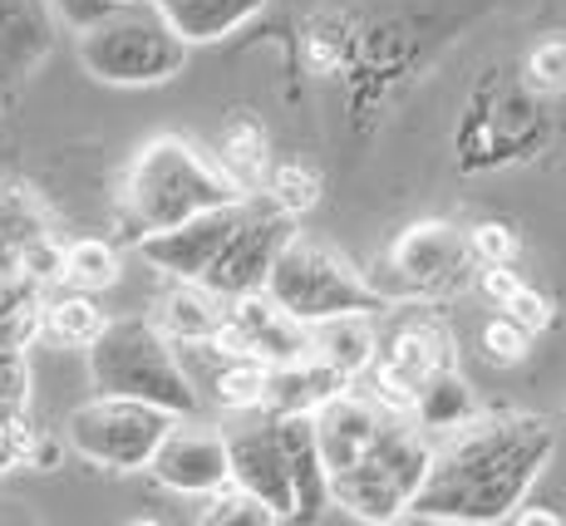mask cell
Masks as SVG:
<instances>
[{
    "instance_id": "obj_1",
    "label": "cell",
    "mask_w": 566,
    "mask_h": 526,
    "mask_svg": "<svg viewBox=\"0 0 566 526\" xmlns=\"http://www.w3.org/2000/svg\"><path fill=\"white\" fill-rule=\"evenodd\" d=\"M557 433L537 413L468 419L433 438L429 473L409 497V517L423 522H507L527 487L542 477Z\"/></svg>"
},
{
    "instance_id": "obj_2",
    "label": "cell",
    "mask_w": 566,
    "mask_h": 526,
    "mask_svg": "<svg viewBox=\"0 0 566 526\" xmlns=\"http://www.w3.org/2000/svg\"><path fill=\"white\" fill-rule=\"evenodd\" d=\"M247 197L227 178V168L217 158H207L198 144L188 138L163 134L154 144L138 148V158L124 172V192H118V212H124L128 236H148L163 227H178L188 217L207 212V207H222Z\"/></svg>"
},
{
    "instance_id": "obj_3",
    "label": "cell",
    "mask_w": 566,
    "mask_h": 526,
    "mask_svg": "<svg viewBox=\"0 0 566 526\" xmlns=\"http://www.w3.org/2000/svg\"><path fill=\"white\" fill-rule=\"evenodd\" d=\"M84 355H90V379L99 393L144 399L154 409H168L172 419H192L202 409V399L192 393V383L178 365L172 339L144 315L104 320V330L84 345Z\"/></svg>"
},
{
    "instance_id": "obj_4",
    "label": "cell",
    "mask_w": 566,
    "mask_h": 526,
    "mask_svg": "<svg viewBox=\"0 0 566 526\" xmlns=\"http://www.w3.org/2000/svg\"><path fill=\"white\" fill-rule=\"evenodd\" d=\"M433 438L405 409H385L379 429L350 467L331 473V502L360 522H395L409 512V497L429 473Z\"/></svg>"
},
{
    "instance_id": "obj_5",
    "label": "cell",
    "mask_w": 566,
    "mask_h": 526,
    "mask_svg": "<svg viewBox=\"0 0 566 526\" xmlns=\"http://www.w3.org/2000/svg\"><path fill=\"white\" fill-rule=\"evenodd\" d=\"M80 35V64L99 84H163L172 74H182L188 64V40L168 25V15L158 10V0H128V6L108 10L104 20L74 30Z\"/></svg>"
},
{
    "instance_id": "obj_6",
    "label": "cell",
    "mask_w": 566,
    "mask_h": 526,
    "mask_svg": "<svg viewBox=\"0 0 566 526\" xmlns=\"http://www.w3.org/2000/svg\"><path fill=\"white\" fill-rule=\"evenodd\" d=\"M261 291H266L281 311L296 315L301 325L331 320V315L389 311V301L369 286V276H360L335 246H325V241H315V236H301V232H291L286 246L276 251Z\"/></svg>"
},
{
    "instance_id": "obj_7",
    "label": "cell",
    "mask_w": 566,
    "mask_h": 526,
    "mask_svg": "<svg viewBox=\"0 0 566 526\" xmlns=\"http://www.w3.org/2000/svg\"><path fill=\"white\" fill-rule=\"evenodd\" d=\"M478 261L468 246V232L449 222H413L399 232V241L385 256V281L369 276V286L389 305L399 301H443L473 281Z\"/></svg>"
},
{
    "instance_id": "obj_8",
    "label": "cell",
    "mask_w": 566,
    "mask_h": 526,
    "mask_svg": "<svg viewBox=\"0 0 566 526\" xmlns=\"http://www.w3.org/2000/svg\"><path fill=\"white\" fill-rule=\"evenodd\" d=\"M172 413L154 409L144 399H118V393H94L90 403L70 413L64 423V443L80 457L99 467H114V473H138L148 467L158 438L168 433Z\"/></svg>"
},
{
    "instance_id": "obj_9",
    "label": "cell",
    "mask_w": 566,
    "mask_h": 526,
    "mask_svg": "<svg viewBox=\"0 0 566 526\" xmlns=\"http://www.w3.org/2000/svg\"><path fill=\"white\" fill-rule=\"evenodd\" d=\"M296 232V217H286L281 207H271L266 197H247V212L242 222L232 227V236L222 241V251L212 256V266L202 271V286L217 291L222 301L247 291L266 286V271L276 261V251L286 246V236Z\"/></svg>"
},
{
    "instance_id": "obj_10",
    "label": "cell",
    "mask_w": 566,
    "mask_h": 526,
    "mask_svg": "<svg viewBox=\"0 0 566 526\" xmlns=\"http://www.w3.org/2000/svg\"><path fill=\"white\" fill-rule=\"evenodd\" d=\"M439 365H453L449 359V335L429 320V315L409 311L395 315L385 330H375V365H369V379H375V399L385 409H405L419 389L423 375H433Z\"/></svg>"
},
{
    "instance_id": "obj_11",
    "label": "cell",
    "mask_w": 566,
    "mask_h": 526,
    "mask_svg": "<svg viewBox=\"0 0 566 526\" xmlns=\"http://www.w3.org/2000/svg\"><path fill=\"white\" fill-rule=\"evenodd\" d=\"M148 473H154L168 492H182V497H207L222 482H232V467H227V433L207 429L192 419H172L168 433L158 438L154 457H148Z\"/></svg>"
},
{
    "instance_id": "obj_12",
    "label": "cell",
    "mask_w": 566,
    "mask_h": 526,
    "mask_svg": "<svg viewBox=\"0 0 566 526\" xmlns=\"http://www.w3.org/2000/svg\"><path fill=\"white\" fill-rule=\"evenodd\" d=\"M247 197L222 202V207H207V212L188 217V222H178V227H163V232L138 236V256H144L154 271H163L168 281H202V271L212 266L222 241L232 236L237 222H242Z\"/></svg>"
},
{
    "instance_id": "obj_13",
    "label": "cell",
    "mask_w": 566,
    "mask_h": 526,
    "mask_svg": "<svg viewBox=\"0 0 566 526\" xmlns=\"http://www.w3.org/2000/svg\"><path fill=\"white\" fill-rule=\"evenodd\" d=\"M227 349L256 355L261 365H291V359L311 355V330L291 311H281L266 291H247L227 301L222 330H217Z\"/></svg>"
},
{
    "instance_id": "obj_14",
    "label": "cell",
    "mask_w": 566,
    "mask_h": 526,
    "mask_svg": "<svg viewBox=\"0 0 566 526\" xmlns=\"http://www.w3.org/2000/svg\"><path fill=\"white\" fill-rule=\"evenodd\" d=\"M227 467H232L237 487L252 492L276 522L296 517V492H291V473H286V453H281L276 419L247 423V429L227 433Z\"/></svg>"
},
{
    "instance_id": "obj_15",
    "label": "cell",
    "mask_w": 566,
    "mask_h": 526,
    "mask_svg": "<svg viewBox=\"0 0 566 526\" xmlns=\"http://www.w3.org/2000/svg\"><path fill=\"white\" fill-rule=\"evenodd\" d=\"M379 413H385V403H379L369 389H360V383H345L340 393H331L325 403H315L311 429H315V448H321L325 477L340 473V467H350L355 457L365 453V443L379 429Z\"/></svg>"
},
{
    "instance_id": "obj_16",
    "label": "cell",
    "mask_w": 566,
    "mask_h": 526,
    "mask_svg": "<svg viewBox=\"0 0 566 526\" xmlns=\"http://www.w3.org/2000/svg\"><path fill=\"white\" fill-rule=\"evenodd\" d=\"M54 30V0H0V90L30 80L50 60Z\"/></svg>"
},
{
    "instance_id": "obj_17",
    "label": "cell",
    "mask_w": 566,
    "mask_h": 526,
    "mask_svg": "<svg viewBox=\"0 0 566 526\" xmlns=\"http://www.w3.org/2000/svg\"><path fill=\"white\" fill-rule=\"evenodd\" d=\"M281 433V453H286V473H291V492H296V517H321L331 502V477H325L321 448H315V429L311 413H271Z\"/></svg>"
},
{
    "instance_id": "obj_18",
    "label": "cell",
    "mask_w": 566,
    "mask_h": 526,
    "mask_svg": "<svg viewBox=\"0 0 566 526\" xmlns=\"http://www.w3.org/2000/svg\"><path fill=\"white\" fill-rule=\"evenodd\" d=\"M478 413H483V409H478L473 383H468L453 365H439L433 375H423L419 389H413V399H409V419L419 423L429 438L459 429V423L478 419Z\"/></svg>"
},
{
    "instance_id": "obj_19",
    "label": "cell",
    "mask_w": 566,
    "mask_h": 526,
    "mask_svg": "<svg viewBox=\"0 0 566 526\" xmlns=\"http://www.w3.org/2000/svg\"><path fill=\"white\" fill-rule=\"evenodd\" d=\"M345 383H350V379H345L340 369L321 365L315 355L291 359V365H271L266 403H261V409H271V413H311L315 403H325L331 393H340Z\"/></svg>"
},
{
    "instance_id": "obj_20",
    "label": "cell",
    "mask_w": 566,
    "mask_h": 526,
    "mask_svg": "<svg viewBox=\"0 0 566 526\" xmlns=\"http://www.w3.org/2000/svg\"><path fill=\"white\" fill-rule=\"evenodd\" d=\"M306 330H311V355L321 365L340 369L350 383L369 375V365H375V325H369V315H331V320H315Z\"/></svg>"
},
{
    "instance_id": "obj_21",
    "label": "cell",
    "mask_w": 566,
    "mask_h": 526,
    "mask_svg": "<svg viewBox=\"0 0 566 526\" xmlns=\"http://www.w3.org/2000/svg\"><path fill=\"white\" fill-rule=\"evenodd\" d=\"M222 315H227V301L217 291H207L202 281H178V286L158 301L154 325L172 345H188V339H217Z\"/></svg>"
},
{
    "instance_id": "obj_22",
    "label": "cell",
    "mask_w": 566,
    "mask_h": 526,
    "mask_svg": "<svg viewBox=\"0 0 566 526\" xmlns=\"http://www.w3.org/2000/svg\"><path fill=\"white\" fill-rule=\"evenodd\" d=\"M261 6H266V0H158L168 25L178 30L188 45H207V40L232 35V30H242L252 15H261Z\"/></svg>"
},
{
    "instance_id": "obj_23",
    "label": "cell",
    "mask_w": 566,
    "mask_h": 526,
    "mask_svg": "<svg viewBox=\"0 0 566 526\" xmlns=\"http://www.w3.org/2000/svg\"><path fill=\"white\" fill-rule=\"evenodd\" d=\"M40 236H50V222L40 212L35 192L20 188V182H0V271H15L20 251Z\"/></svg>"
},
{
    "instance_id": "obj_24",
    "label": "cell",
    "mask_w": 566,
    "mask_h": 526,
    "mask_svg": "<svg viewBox=\"0 0 566 526\" xmlns=\"http://www.w3.org/2000/svg\"><path fill=\"white\" fill-rule=\"evenodd\" d=\"M45 286H35L20 271H0V349H25L40 335Z\"/></svg>"
},
{
    "instance_id": "obj_25",
    "label": "cell",
    "mask_w": 566,
    "mask_h": 526,
    "mask_svg": "<svg viewBox=\"0 0 566 526\" xmlns=\"http://www.w3.org/2000/svg\"><path fill=\"white\" fill-rule=\"evenodd\" d=\"M99 330H104V311L84 291L64 295V301H50L45 311H40V335L54 339V345L84 349Z\"/></svg>"
},
{
    "instance_id": "obj_26",
    "label": "cell",
    "mask_w": 566,
    "mask_h": 526,
    "mask_svg": "<svg viewBox=\"0 0 566 526\" xmlns=\"http://www.w3.org/2000/svg\"><path fill=\"white\" fill-rule=\"evenodd\" d=\"M60 281L84 295L104 291L118 281V251L99 236H84V241H70L64 246V266H60Z\"/></svg>"
},
{
    "instance_id": "obj_27",
    "label": "cell",
    "mask_w": 566,
    "mask_h": 526,
    "mask_svg": "<svg viewBox=\"0 0 566 526\" xmlns=\"http://www.w3.org/2000/svg\"><path fill=\"white\" fill-rule=\"evenodd\" d=\"M227 168V178L237 182L242 192H252L261 178H266V134H261L256 124H232L222 134V158H217Z\"/></svg>"
},
{
    "instance_id": "obj_28",
    "label": "cell",
    "mask_w": 566,
    "mask_h": 526,
    "mask_svg": "<svg viewBox=\"0 0 566 526\" xmlns=\"http://www.w3.org/2000/svg\"><path fill=\"white\" fill-rule=\"evenodd\" d=\"M266 202L281 207L286 217L311 212V207L321 202V178H315L311 168H301V162H286V168L266 172Z\"/></svg>"
},
{
    "instance_id": "obj_29",
    "label": "cell",
    "mask_w": 566,
    "mask_h": 526,
    "mask_svg": "<svg viewBox=\"0 0 566 526\" xmlns=\"http://www.w3.org/2000/svg\"><path fill=\"white\" fill-rule=\"evenodd\" d=\"M202 522H247V526H271L276 517H271L266 507L252 497V492H242L237 482H222L217 492H207V512Z\"/></svg>"
},
{
    "instance_id": "obj_30",
    "label": "cell",
    "mask_w": 566,
    "mask_h": 526,
    "mask_svg": "<svg viewBox=\"0 0 566 526\" xmlns=\"http://www.w3.org/2000/svg\"><path fill=\"white\" fill-rule=\"evenodd\" d=\"M30 403L25 349H0V423H20Z\"/></svg>"
},
{
    "instance_id": "obj_31",
    "label": "cell",
    "mask_w": 566,
    "mask_h": 526,
    "mask_svg": "<svg viewBox=\"0 0 566 526\" xmlns=\"http://www.w3.org/2000/svg\"><path fill=\"white\" fill-rule=\"evenodd\" d=\"M527 74H532V84H537V90L562 94L566 90V35L542 40V45L532 50V60H527Z\"/></svg>"
},
{
    "instance_id": "obj_32",
    "label": "cell",
    "mask_w": 566,
    "mask_h": 526,
    "mask_svg": "<svg viewBox=\"0 0 566 526\" xmlns=\"http://www.w3.org/2000/svg\"><path fill=\"white\" fill-rule=\"evenodd\" d=\"M527 339H532L527 325H517L513 315L497 311L493 320H488V330H483V349H488L493 359H503V365H513V359L527 355Z\"/></svg>"
},
{
    "instance_id": "obj_33",
    "label": "cell",
    "mask_w": 566,
    "mask_h": 526,
    "mask_svg": "<svg viewBox=\"0 0 566 526\" xmlns=\"http://www.w3.org/2000/svg\"><path fill=\"white\" fill-rule=\"evenodd\" d=\"M468 246H473L478 266H488V261H513L517 256V236L507 232V227H497V222L473 227V232H468Z\"/></svg>"
},
{
    "instance_id": "obj_34",
    "label": "cell",
    "mask_w": 566,
    "mask_h": 526,
    "mask_svg": "<svg viewBox=\"0 0 566 526\" xmlns=\"http://www.w3.org/2000/svg\"><path fill=\"white\" fill-rule=\"evenodd\" d=\"M503 315H513L517 325H527V330H547L552 325V305H547V295H537L532 286H522L513 301L503 305Z\"/></svg>"
},
{
    "instance_id": "obj_35",
    "label": "cell",
    "mask_w": 566,
    "mask_h": 526,
    "mask_svg": "<svg viewBox=\"0 0 566 526\" xmlns=\"http://www.w3.org/2000/svg\"><path fill=\"white\" fill-rule=\"evenodd\" d=\"M118 6H128V0H54V15H60L70 30H84V25L104 20L108 10H118Z\"/></svg>"
},
{
    "instance_id": "obj_36",
    "label": "cell",
    "mask_w": 566,
    "mask_h": 526,
    "mask_svg": "<svg viewBox=\"0 0 566 526\" xmlns=\"http://www.w3.org/2000/svg\"><path fill=\"white\" fill-rule=\"evenodd\" d=\"M30 453V433L20 429V423H0V473H10V467H20Z\"/></svg>"
}]
</instances>
